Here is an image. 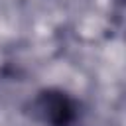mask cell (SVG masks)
I'll list each match as a JSON object with an SVG mask.
<instances>
[{
  "label": "cell",
  "mask_w": 126,
  "mask_h": 126,
  "mask_svg": "<svg viewBox=\"0 0 126 126\" xmlns=\"http://www.w3.org/2000/svg\"><path fill=\"white\" fill-rule=\"evenodd\" d=\"M33 120L43 126H81V102L59 87H47L33 94L28 106Z\"/></svg>",
  "instance_id": "cell-1"
}]
</instances>
